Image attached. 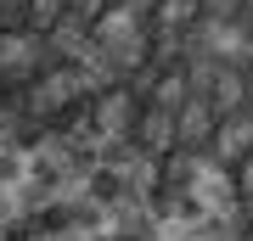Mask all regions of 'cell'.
<instances>
[{"label": "cell", "mask_w": 253, "mask_h": 241, "mask_svg": "<svg viewBox=\"0 0 253 241\" xmlns=\"http://www.w3.org/2000/svg\"><path fill=\"white\" fill-rule=\"evenodd\" d=\"M0 23L84 39L180 118V135L253 152V0H0Z\"/></svg>", "instance_id": "6da1fadb"}]
</instances>
